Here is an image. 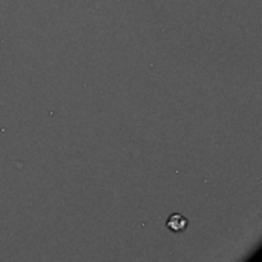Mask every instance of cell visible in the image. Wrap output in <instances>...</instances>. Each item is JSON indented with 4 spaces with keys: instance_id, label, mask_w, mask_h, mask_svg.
I'll return each instance as SVG.
<instances>
[{
    "instance_id": "1",
    "label": "cell",
    "mask_w": 262,
    "mask_h": 262,
    "mask_svg": "<svg viewBox=\"0 0 262 262\" xmlns=\"http://www.w3.org/2000/svg\"><path fill=\"white\" fill-rule=\"evenodd\" d=\"M166 226H167V229H169L170 232L180 233V232H184V230L187 229L189 221H187V218H184L181 213H173V215L169 216Z\"/></svg>"
}]
</instances>
